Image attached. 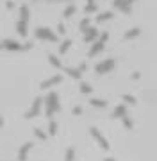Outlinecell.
Masks as SVG:
<instances>
[{
  "instance_id": "6da1fadb",
  "label": "cell",
  "mask_w": 157,
  "mask_h": 161,
  "mask_svg": "<svg viewBox=\"0 0 157 161\" xmlns=\"http://www.w3.org/2000/svg\"><path fill=\"white\" fill-rule=\"evenodd\" d=\"M32 43H18L14 40H4L0 43V50H9V52H20V50H30Z\"/></svg>"
},
{
  "instance_id": "7a4b0ae2",
  "label": "cell",
  "mask_w": 157,
  "mask_h": 161,
  "mask_svg": "<svg viewBox=\"0 0 157 161\" xmlns=\"http://www.w3.org/2000/svg\"><path fill=\"white\" fill-rule=\"evenodd\" d=\"M45 102H47V116H52L54 113H57L61 109V106H59V97L55 92H50L48 93V97L45 98Z\"/></svg>"
},
{
  "instance_id": "3957f363",
  "label": "cell",
  "mask_w": 157,
  "mask_h": 161,
  "mask_svg": "<svg viewBox=\"0 0 157 161\" xmlns=\"http://www.w3.org/2000/svg\"><path fill=\"white\" fill-rule=\"evenodd\" d=\"M34 36L38 38V40L52 41V43H55V41H57V34H55L52 29H48V27H38V29L34 31Z\"/></svg>"
},
{
  "instance_id": "277c9868",
  "label": "cell",
  "mask_w": 157,
  "mask_h": 161,
  "mask_svg": "<svg viewBox=\"0 0 157 161\" xmlns=\"http://www.w3.org/2000/svg\"><path fill=\"white\" fill-rule=\"evenodd\" d=\"M107 40H109V32H102L100 40L95 41L93 47L89 48V58H95L97 54H100V52L104 50V47H105V43H107Z\"/></svg>"
},
{
  "instance_id": "5b68a950",
  "label": "cell",
  "mask_w": 157,
  "mask_h": 161,
  "mask_svg": "<svg viewBox=\"0 0 157 161\" xmlns=\"http://www.w3.org/2000/svg\"><path fill=\"white\" fill-rule=\"evenodd\" d=\"M114 64H116V61H114V59H105V61H102V63H98L97 66H95V72H97L98 75L109 74L111 70L114 68Z\"/></svg>"
},
{
  "instance_id": "8992f818",
  "label": "cell",
  "mask_w": 157,
  "mask_h": 161,
  "mask_svg": "<svg viewBox=\"0 0 157 161\" xmlns=\"http://www.w3.org/2000/svg\"><path fill=\"white\" fill-rule=\"evenodd\" d=\"M45 102V100H43V98L41 97H38V98H34V102H32V106H30V109L27 111V113H25V118H27V120H30V118H34V116H38L39 115V111H41V104Z\"/></svg>"
},
{
  "instance_id": "52a82bcc",
  "label": "cell",
  "mask_w": 157,
  "mask_h": 161,
  "mask_svg": "<svg viewBox=\"0 0 157 161\" xmlns=\"http://www.w3.org/2000/svg\"><path fill=\"white\" fill-rule=\"evenodd\" d=\"M89 132H91V136L97 140V143H98L102 149H104V150H109V142L105 140V136L98 131V129H97V127H91V129H89Z\"/></svg>"
},
{
  "instance_id": "ba28073f",
  "label": "cell",
  "mask_w": 157,
  "mask_h": 161,
  "mask_svg": "<svg viewBox=\"0 0 157 161\" xmlns=\"http://www.w3.org/2000/svg\"><path fill=\"white\" fill-rule=\"evenodd\" d=\"M132 4H134V0H114V2H113V7L127 14V13L132 11V9H130V6H132Z\"/></svg>"
},
{
  "instance_id": "9c48e42d",
  "label": "cell",
  "mask_w": 157,
  "mask_h": 161,
  "mask_svg": "<svg viewBox=\"0 0 157 161\" xmlns=\"http://www.w3.org/2000/svg\"><path fill=\"white\" fill-rule=\"evenodd\" d=\"M34 147V143L32 142H27V143H24L22 147H20V150H18V161H27V154H29V150Z\"/></svg>"
},
{
  "instance_id": "30bf717a",
  "label": "cell",
  "mask_w": 157,
  "mask_h": 161,
  "mask_svg": "<svg viewBox=\"0 0 157 161\" xmlns=\"http://www.w3.org/2000/svg\"><path fill=\"white\" fill-rule=\"evenodd\" d=\"M63 80V75H54V77H50V79H47V80H43L39 84V88L41 90H47V88H52V86H55V84H59Z\"/></svg>"
},
{
  "instance_id": "8fae6325",
  "label": "cell",
  "mask_w": 157,
  "mask_h": 161,
  "mask_svg": "<svg viewBox=\"0 0 157 161\" xmlns=\"http://www.w3.org/2000/svg\"><path fill=\"white\" fill-rule=\"evenodd\" d=\"M98 38V31L95 29V27H87L86 31H84V43H91V41H95Z\"/></svg>"
},
{
  "instance_id": "7c38bea8",
  "label": "cell",
  "mask_w": 157,
  "mask_h": 161,
  "mask_svg": "<svg viewBox=\"0 0 157 161\" xmlns=\"http://www.w3.org/2000/svg\"><path fill=\"white\" fill-rule=\"evenodd\" d=\"M16 31L20 36H27V32H29V22H24V20H18L16 22Z\"/></svg>"
},
{
  "instance_id": "4fadbf2b",
  "label": "cell",
  "mask_w": 157,
  "mask_h": 161,
  "mask_svg": "<svg viewBox=\"0 0 157 161\" xmlns=\"http://www.w3.org/2000/svg\"><path fill=\"white\" fill-rule=\"evenodd\" d=\"M123 115H127V108H125V104H120V106H116L114 108V111H113V118H122Z\"/></svg>"
},
{
  "instance_id": "5bb4252c",
  "label": "cell",
  "mask_w": 157,
  "mask_h": 161,
  "mask_svg": "<svg viewBox=\"0 0 157 161\" xmlns=\"http://www.w3.org/2000/svg\"><path fill=\"white\" fill-rule=\"evenodd\" d=\"M30 18V11H29V6H22L20 7V20H24V22H29Z\"/></svg>"
},
{
  "instance_id": "9a60e30c",
  "label": "cell",
  "mask_w": 157,
  "mask_h": 161,
  "mask_svg": "<svg viewBox=\"0 0 157 161\" xmlns=\"http://www.w3.org/2000/svg\"><path fill=\"white\" fill-rule=\"evenodd\" d=\"M138 36H141V29L139 27H134V29L125 32V40H134V38H138Z\"/></svg>"
},
{
  "instance_id": "2e32d148",
  "label": "cell",
  "mask_w": 157,
  "mask_h": 161,
  "mask_svg": "<svg viewBox=\"0 0 157 161\" xmlns=\"http://www.w3.org/2000/svg\"><path fill=\"white\" fill-rule=\"evenodd\" d=\"M89 104H91V106H95V108H102V109H104V108H107V100H104V98H91V100H89Z\"/></svg>"
},
{
  "instance_id": "e0dca14e",
  "label": "cell",
  "mask_w": 157,
  "mask_h": 161,
  "mask_svg": "<svg viewBox=\"0 0 157 161\" xmlns=\"http://www.w3.org/2000/svg\"><path fill=\"white\" fill-rule=\"evenodd\" d=\"M64 72L70 75V77H73V79H81L82 77V72L79 68H64Z\"/></svg>"
},
{
  "instance_id": "ac0fdd59",
  "label": "cell",
  "mask_w": 157,
  "mask_h": 161,
  "mask_svg": "<svg viewBox=\"0 0 157 161\" xmlns=\"http://www.w3.org/2000/svg\"><path fill=\"white\" fill-rule=\"evenodd\" d=\"M71 45H73V43H71V40H64L63 43H61V47H59V54H61V56H63V54H66V52L70 50Z\"/></svg>"
},
{
  "instance_id": "d6986e66",
  "label": "cell",
  "mask_w": 157,
  "mask_h": 161,
  "mask_svg": "<svg viewBox=\"0 0 157 161\" xmlns=\"http://www.w3.org/2000/svg\"><path fill=\"white\" fill-rule=\"evenodd\" d=\"M114 16L111 11H105V13H98V16H97V22H107L111 18Z\"/></svg>"
},
{
  "instance_id": "ffe728a7",
  "label": "cell",
  "mask_w": 157,
  "mask_h": 161,
  "mask_svg": "<svg viewBox=\"0 0 157 161\" xmlns=\"http://www.w3.org/2000/svg\"><path fill=\"white\" fill-rule=\"evenodd\" d=\"M48 61H50V64L52 66H55V68H63V63L57 59V56H54V54H48Z\"/></svg>"
},
{
  "instance_id": "44dd1931",
  "label": "cell",
  "mask_w": 157,
  "mask_h": 161,
  "mask_svg": "<svg viewBox=\"0 0 157 161\" xmlns=\"http://www.w3.org/2000/svg\"><path fill=\"white\" fill-rule=\"evenodd\" d=\"M79 90H81V93H84V95H89V93L93 92V88H91V84H87V82H81V86H79Z\"/></svg>"
},
{
  "instance_id": "7402d4cb",
  "label": "cell",
  "mask_w": 157,
  "mask_h": 161,
  "mask_svg": "<svg viewBox=\"0 0 157 161\" xmlns=\"http://www.w3.org/2000/svg\"><path fill=\"white\" fill-rule=\"evenodd\" d=\"M75 11H77V7H75V6H68L66 9H64L63 16H64V18H71L73 14H75Z\"/></svg>"
},
{
  "instance_id": "603a6c76",
  "label": "cell",
  "mask_w": 157,
  "mask_h": 161,
  "mask_svg": "<svg viewBox=\"0 0 157 161\" xmlns=\"http://www.w3.org/2000/svg\"><path fill=\"white\" fill-rule=\"evenodd\" d=\"M122 122H123V127H125V129H128V131L134 127V124H132V120L128 118V115H123L122 116Z\"/></svg>"
},
{
  "instance_id": "cb8c5ba5",
  "label": "cell",
  "mask_w": 157,
  "mask_h": 161,
  "mask_svg": "<svg viewBox=\"0 0 157 161\" xmlns=\"http://www.w3.org/2000/svg\"><path fill=\"white\" fill-rule=\"evenodd\" d=\"M48 134H50V136H55V134H57V122H55V120H50V125H48Z\"/></svg>"
},
{
  "instance_id": "d4e9b609",
  "label": "cell",
  "mask_w": 157,
  "mask_h": 161,
  "mask_svg": "<svg viewBox=\"0 0 157 161\" xmlns=\"http://www.w3.org/2000/svg\"><path fill=\"white\" fill-rule=\"evenodd\" d=\"M123 102H127V104H130V106H134V104H138V100H136V97H134V95H127V93H125V95H123Z\"/></svg>"
},
{
  "instance_id": "484cf974",
  "label": "cell",
  "mask_w": 157,
  "mask_h": 161,
  "mask_svg": "<svg viewBox=\"0 0 157 161\" xmlns=\"http://www.w3.org/2000/svg\"><path fill=\"white\" fill-rule=\"evenodd\" d=\"M73 159H75V150H73V149L70 147V149L66 150V156H64V161H73Z\"/></svg>"
},
{
  "instance_id": "4316f807",
  "label": "cell",
  "mask_w": 157,
  "mask_h": 161,
  "mask_svg": "<svg viewBox=\"0 0 157 161\" xmlns=\"http://www.w3.org/2000/svg\"><path fill=\"white\" fill-rule=\"evenodd\" d=\"M79 27H81V31H82V32H84V31H86L87 29V27H89V18H82V20H81V23H79Z\"/></svg>"
},
{
  "instance_id": "83f0119b",
  "label": "cell",
  "mask_w": 157,
  "mask_h": 161,
  "mask_svg": "<svg viewBox=\"0 0 157 161\" xmlns=\"http://www.w3.org/2000/svg\"><path fill=\"white\" fill-rule=\"evenodd\" d=\"M34 134H36V136H38L39 140H43V142L47 140V134H45V132L41 131V129H34Z\"/></svg>"
},
{
  "instance_id": "f1b7e54d",
  "label": "cell",
  "mask_w": 157,
  "mask_h": 161,
  "mask_svg": "<svg viewBox=\"0 0 157 161\" xmlns=\"http://www.w3.org/2000/svg\"><path fill=\"white\" fill-rule=\"evenodd\" d=\"M86 13H97V4H87Z\"/></svg>"
},
{
  "instance_id": "f546056e",
  "label": "cell",
  "mask_w": 157,
  "mask_h": 161,
  "mask_svg": "<svg viewBox=\"0 0 157 161\" xmlns=\"http://www.w3.org/2000/svg\"><path fill=\"white\" fill-rule=\"evenodd\" d=\"M57 32H59V34H64V32H66V31H64V25H63V23H59V25H57Z\"/></svg>"
},
{
  "instance_id": "4dcf8cb0",
  "label": "cell",
  "mask_w": 157,
  "mask_h": 161,
  "mask_svg": "<svg viewBox=\"0 0 157 161\" xmlns=\"http://www.w3.org/2000/svg\"><path fill=\"white\" fill-rule=\"evenodd\" d=\"M82 113V108L81 106H75V108H73V115H81Z\"/></svg>"
},
{
  "instance_id": "1f68e13d",
  "label": "cell",
  "mask_w": 157,
  "mask_h": 161,
  "mask_svg": "<svg viewBox=\"0 0 157 161\" xmlns=\"http://www.w3.org/2000/svg\"><path fill=\"white\" fill-rule=\"evenodd\" d=\"M79 70H81V72H86V70H87V64H86V63H81V66H79Z\"/></svg>"
},
{
  "instance_id": "d6a6232c",
  "label": "cell",
  "mask_w": 157,
  "mask_h": 161,
  "mask_svg": "<svg viewBox=\"0 0 157 161\" xmlns=\"http://www.w3.org/2000/svg\"><path fill=\"white\" fill-rule=\"evenodd\" d=\"M139 77H141V74H139V72H134V74H132V79H134V80H138Z\"/></svg>"
},
{
  "instance_id": "836d02e7",
  "label": "cell",
  "mask_w": 157,
  "mask_h": 161,
  "mask_svg": "<svg viewBox=\"0 0 157 161\" xmlns=\"http://www.w3.org/2000/svg\"><path fill=\"white\" fill-rule=\"evenodd\" d=\"M13 7H14V4H13L11 0H7V9H13Z\"/></svg>"
},
{
  "instance_id": "e575fe53",
  "label": "cell",
  "mask_w": 157,
  "mask_h": 161,
  "mask_svg": "<svg viewBox=\"0 0 157 161\" xmlns=\"http://www.w3.org/2000/svg\"><path fill=\"white\" fill-rule=\"evenodd\" d=\"M0 127H4V118H2V115H0Z\"/></svg>"
},
{
  "instance_id": "d590c367",
  "label": "cell",
  "mask_w": 157,
  "mask_h": 161,
  "mask_svg": "<svg viewBox=\"0 0 157 161\" xmlns=\"http://www.w3.org/2000/svg\"><path fill=\"white\" fill-rule=\"evenodd\" d=\"M104 161H116V159H114V158H105Z\"/></svg>"
},
{
  "instance_id": "8d00e7d4",
  "label": "cell",
  "mask_w": 157,
  "mask_h": 161,
  "mask_svg": "<svg viewBox=\"0 0 157 161\" xmlns=\"http://www.w3.org/2000/svg\"><path fill=\"white\" fill-rule=\"evenodd\" d=\"M87 4H95V0H87Z\"/></svg>"
}]
</instances>
